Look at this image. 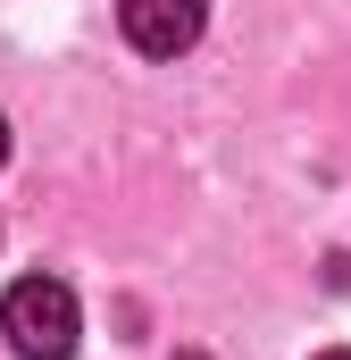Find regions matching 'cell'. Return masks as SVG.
Returning a JSON list of instances; mask_svg holds the SVG:
<instances>
[{"label": "cell", "instance_id": "2", "mask_svg": "<svg viewBox=\"0 0 351 360\" xmlns=\"http://www.w3.org/2000/svg\"><path fill=\"white\" fill-rule=\"evenodd\" d=\"M117 25H126V42H134L143 59H176V51L201 42L209 0H117Z\"/></svg>", "mask_w": 351, "mask_h": 360}, {"label": "cell", "instance_id": "4", "mask_svg": "<svg viewBox=\"0 0 351 360\" xmlns=\"http://www.w3.org/2000/svg\"><path fill=\"white\" fill-rule=\"evenodd\" d=\"M318 360H351V352H343V344H335V352H318Z\"/></svg>", "mask_w": 351, "mask_h": 360}, {"label": "cell", "instance_id": "3", "mask_svg": "<svg viewBox=\"0 0 351 360\" xmlns=\"http://www.w3.org/2000/svg\"><path fill=\"white\" fill-rule=\"evenodd\" d=\"M0 160H8V117H0Z\"/></svg>", "mask_w": 351, "mask_h": 360}, {"label": "cell", "instance_id": "5", "mask_svg": "<svg viewBox=\"0 0 351 360\" xmlns=\"http://www.w3.org/2000/svg\"><path fill=\"white\" fill-rule=\"evenodd\" d=\"M176 360H201V352H176Z\"/></svg>", "mask_w": 351, "mask_h": 360}, {"label": "cell", "instance_id": "1", "mask_svg": "<svg viewBox=\"0 0 351 360\" xmlns=\"http://www.w3.org/2000/svg\"><path fill=\"white\" fill-rule=\"evenodd\" d=\"M0 335H8L17 360H76L84 310H76V293H67L59 276H17V285L0 293Z\"/></svg>", "mask_w": 351, "mask_h": 360}]
</instances>
